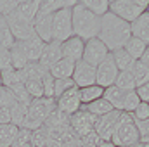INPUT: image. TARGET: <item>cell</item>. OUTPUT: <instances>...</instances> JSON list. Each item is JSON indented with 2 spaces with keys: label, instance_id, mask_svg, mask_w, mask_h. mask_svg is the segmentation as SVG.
Masks as SVG:
<instances>
[{
  "label": "cell",
  "instance_id": "cell-1",
  "mask_svg": "<svg viewBox=\"0 0 149 147\" xmlns=\"http://www.w3.org/2000/svg\"><path fill=\"white\" fill-rule=\"evenodd\" d=\"M130 37H132V30L127 21L116 17L113 12H108L101 17V31L97 38L108 47L109 52L123 49Z\"/></svg>",
  "mask_w": 149,
  "mask_h": 147
},
{
  "label": "cell",
  "instance_id": "cell-2",
  "mask_svg": "<svg viewBox=\"0 0 149 147\" xmlns=\"http://www.w3.org/2000/svg\"><path fill=\"white\" fill-rule=\"evenodd\" d=\"M71 23H73V35L81 38L83 42L99 37L101 17H97L87 7H83L81 2H76V5L71 9Z\"/></svg>",
  "mask_w": 149,
  "mask_h": 147
},
{
  "label": "cell",
  "instance_id": "cell-3",
  "mask_svg": "<svg viewBox=\"0 0 149 147\" xmlns=\"http://www.w3.org/2000/svg\"><path fill=\"white\" fill-rule=\"evenodd\" d=\"M52 111H56V101L54 99H47V97L33 99L30 107H28L26 119H24L21 128H28V130L33 132L40 126H43L45 119L52 114Z\"/></svg>",
  "mask_w": 149,
  "mask_h": 147
},
{
  "label": "cell",
  "instance_id": "cell-4",
  "mask_svg": "<svg viewBox=\"0 0 149 147\" xmlns=\"http://www.w3.org/2000/svg\"><path fill=\"white\" fill-rule=\"evenodd\" d=\"M149 0H111L109 2V12H113L116 17L127 21L132 24L141 14L148 10Z\"/></svg>",
  "mask_w": 149,
  "mask_h": 147
},
{
  "label": "cell",
  "instance_id": "cell-5",
  "mask_svg": "<svg viewBox=\"0 0 149 147\" xmlns=\"http://www.w3.org/2000/svg\"><path fill=\"white\" fill-rule=\"evenodd\" d=\"M111 142L116 147H134L139 142V132L135 128L132 114L121 112L120 125H118V128H116V132L113 135Z\"/></svg>",
  "mask_w": 149,
  "mask_h": 147
},
{
  "label": "cell",
  "instance_id": "cell-6",
  "mask_svg": "<svg viewBox=\"0 0 149 147\" xmlns=\"http://www.w3.org/2000/svg\"><path fill=\"white\" fill-rule=\"evenodd\" d=\"M71 37H73L71 9H61L52 16V40L63 43Z\"/></svg>",
  "mask_w": 149,
  "mask_h": 147
},
{
  "label": "cell",
  "instance_id": "cell-7",
  "mask_svg": "<svg viewBox=\"0 0 149 147\" xmlns=\"http://www.w3.org/2000/svg\"><path fill=\"white\" fill-rule=\"evenodd\" d=\"M95 123H97V118L92 116L88 111L83 109V107L78 112H74L73 116H70V126L76 133L78 139H83L85 135L92 133L94 128H95Z\"/></svg>",
  "mask_w": 149,
  "mask_h": 147
},
{
  "label": "cell",
  "instance_id": "cell-8",
  "mask_svg": "<svg viewBox=\"0 0 149 147\" xmlns=\"http://www.w3.org/2000/svg\"><path fill=\"white\" fill-rule=\"evenodd\" d=\"M5 21H7V24H9V28H10V33H12V37H14L16 42H24V40H28V38H31L35 35L33 23L23 19L16 10L10 12V14L5 17Z\"/></svg>",
  "mask_w": 149,
  "mask_h": 147
},
{
  "label": "cell",
  "instance_id": "cell-9",
  "mask_svg": "<svg viewBox=\"0 0 149 147\" xmlns=\"http://www.w3.org/2000/svg\"><path fill=\"white\" fill-rule=\"evenodd\" d=\"M111 52L108 50V47L99 40V38H92L88 42H85V49H83V57L81 61H85L87 64L97 68Z\"/></svg>",
  "mask_w": 149,
  "mask_h": 147
},
{
  "label": "cell",
  "instance_id": "cell-10",
  "mask_svg": "<svg viewBox=\"0 0 149 147\" xmlns=\"http://www.w3.org/2000/svg\"><path fill=\"white\" fill-rule=\"evenodd\" d=\"M118 68H116V64H114V61H113L111 54L95 68V85H99V87H102V88H108V87H113L114 85V81H116V78H118Z\"/></svg>",
  "mask_w": 149,
  "mask_h": 147
},
{
  "label": "cell",
  "instance_id": "cell-11",
  "mask_svg": "<svg viewBox=\"0 0 149 147\" xmlns=\"http://www.w3.org/2000/svg\"><path fill=\"white\" fill-rule=\"evenodd\" d=\"M120 118H121L120 111H111L109 114H106L102 118H97V123H95L94 130H95L99 140H111L118 125H120Z\"/></svg>",
  "mask_w": 149,
  "mask_h": 147
},
{
  "label": "cell",
  "instance_id": "cell-12",
  "mask_svg": "<svg viewBox=\"0 0 149 147\" xmlns=\"http://www.w3.org/2000/svg\"><path fill=\"white\" fill-rule=\"evenodd\" d=\"M56 109L64 112L66 116H73L74 112L81 109V102H80V94H78V87L70 88L68 92H64L61 97L56 99Z\"/></svg>",
  "mask_w": 149,
  "mask_h": 147
},
{
  "label": "cell",
  "instance_id": "cell-13",
  "mask_svg": "<svg viewBox=\"0 0 149 147\" xmlns=\"http://www.w3.org/2000/svg\"><path fill=\"white\" fill-rule=\"evenodd\" d=\"M71 80H73V83L78 88L95 85V68L87 64L85 61H78L74 64V71H73Z\"/></svg>",
  "mask_w": 149,
  "mask_h": 147
},
{
  "label": "cell",
  "instance_id": "cell-14",
  "mask_svg": "<svg viewBox=\"0 0 149 147\" xmlns=\"http://www.w3.org/2000/svg\"><path fill=\"white\" fill-rule=\"evenodd\" d=\"M83 49H85V42H83L81 38L74 37V35L61 43L63 57H64V59H70V61H73V62L81 61V57H83Z\"/></svg>",
  "mask_w": 149,
  "mask_h": 147
},
{
  "label": "cell",
  "instance_id": "cell-15",
  "mask_svg": "<svg viewBox=\"0 0 149 147\" xmlns=\"http://www.w3.org/2000/svg\"><path fill=\"white\" fill-rule=\"evenodd\" d=\"M63 59V52H61V42L52 40L50 43H45V49L40 55V64L47 69H50L56 62H59Z\"/></svg>",
  "mask_w": 149,
  "mask_h": 147
},
{
  "label": "cell",
  "instance_id": "cell-16",
  "mask_svg": "<svg viewBox=\"0 0 149 147\" xmlns=\"http://www.w3.org/2000/svg\"><path fill=\"white\" fill-rule=\"evenodd\" d=\"M19 43H21V47H23V50H24L30 62H38L40 61V55H42V52L45 49V43L37 35H33L31 38H28L24 42H19Z\"/></svg>",
  "mask_w": 149,
  "mask_h": 147
},
{
  "label": "cell",
  "instance_id": "cell-17",
  "mask_svg": "<svg viewBox=\"0 0 149 147\" xmlns=\"http://www.w3.org/2000/svg\"><path fill=\"white\" fill-rule=\"evenodd\" d=\"M52 16H37L35 23H33L35 35L43 43H50L52 42Z\"/></svg>",
  "mask_w": 149,
  "mask_h": 147
},
{
  "label": "cell",
  "instance_id": "cell-18",
  "mask_svg": "<svg viewBox=\"0 0 149 147\" xmlns=\"http://www.w3.org/2000/svg\"><path fill=\"white\" fill-rule=\"evenodd\" d=\"M74 0H40V9L37 16H52L61 9H73Z\"/></svg>",
  "mask_w": 149,
  "mask_h": 147
},
{
  "label": "cell",
  "instance_id": "cell-19",
  "mask_svg": "<svg viewBox=\"0 0 149 147\" xmlns=\"http://www.w3.org/2000/svg\"><path fill=\"white\" fill-rule=\"evenodd\" d=\"M130 30H132V37L142 40V42L149 47V12L148 10H146L144 14H141V16L130 24Z\"/></svg>",
  "mask_w": 149,
  "mask_h": 147
},
{
  "label": "cell",
  "instance_id": "cell-20",
  "mask_svg": "<svg viewBox=\"0 0 149 147\" xmlns=\"http://www.w3.org/2000/svg\"><path fill=\"white\" fill-rule=\"evenodd\" d=\"M74 64H76V62L63 57L59 62H56V64L49 69V73H50V76H52L54 80H70V78L73 76Z\"/></svg>",
  "mask_w": 149,
  "mask_h": 147
},
{
  "label": "cell",
  "instance_id": "cell-21",
  "mask_svg": "<svg viewBox=\"0 0 149 147\" xmlns=\"http://www.w3.org/2000/svg\"><path fill=\"white\" fill-rule=\"evenodd\" d=\"M38 9H40V0H19L16 12H17L23 19H26V21H30V23H35Z\"/></svg>",
  "mask_w": 149,
  "mask_h": 147
},
{
  "label": "cell",
  "instance_id": "cell-22",
  "mask_svg": "<svg viewBox=\"0 0 149 147\" xmlns=\"http://www.w3.org/2000/svg\"><path fill=\"white\" fill-rule=\"evenodd\" d=\"M78 94H80L81 106H88V104H92L94 101H97L104 95V88L99 87V85H90V87L78 88Z\"/></svg>",
  "mask_w": 149,
  "mask_h": 147
},
{
  "label": "cell",
  "instance_id": "cell-23",
  "mask_svg": "<svg viewBox=\"0 0 149 147\" xmlns=\"http://www.w3.org/2000/svg\"><path fill=\"white\" fill-rule=\"evenodd\" d=\"M9 52H10V61H12V68L14 69L21 71V69H24L30 64V61H28V57H26V54H24V50H23V47H21L19 42H16L9 49Z\"/></svg>",
  "mask_w": 149,
  "mask_h": 147
},
{
  "label": "cell",
  "instance_id": "cell-24",
  "mask_svg": "<svg viewBox=\"0 0 149 147\" xmlns=\"http://www.w3.org/2000/svg\"><path fill=\"white\" fill-rule=\"evenodd\" d=\"M111 57L113 61H114V64H116V68H118V71L121 73V71H130L132 69V66H134V57L125 50V49H120V50H114L111 52Z\"/></svg>",
  "mask_w": 149,
  "mask_h": 147
},
{
  "label": "cell",
  "instance_id": "cell-25",
  "mask_svg": "<svg viewBox=\"0 0 149 147\" xmlns=\"http://www.w3.org/2000/svg\"><path fill=\"white\" fill-rule=\"evenodd\" d=\"M125 94H127V92H123V90H120L118 87H114V85H113V87L104 88V95H102V97L111 104L114 111H120V112H121V106H123Z\"/></svg>",
  "mask_w": 149,
  "mask_h": 147
},
{
  "label": "cell",
  "instance_id": "cell-26",
  "mask_svg": "<svg viewBox=\"0 0 149 147\" xmlns=\"http://www.w3.org/2000/svg\"><path fill=\"white\" fill-rule=\"evenodd\" d=\"M83 109H87L92 116H95V118H102V116H106V114H109L113 109V106L104 99V97H101V99H97V101H94L92 104H88V106H81Z\"/></svg>",
  "mask_w": 149,
  "mask_h": 147
},
{
  "label": "cell",
  "instance_id": "cell-27",
  "mask_svg": "<svg viewBox=\"0 0 149 147\" xmlns=\"http://www.w3.org/2000/svg\"><path fill=\"white\" fill-rule=\"evenodd\" d=\"M17 132H19V128L12 123L0 125V147H12Z\"/></svg>",
  "mask_w": 149,
  "mask_h": 147
},
{
  "label": "cell",
  "instance_id": "cell-28",
  "mask_svg": "<svg viewBox=\"0 0 149 147\" xmlns=\"http://www.w3.org/2000/svg\"><path fill=\"white\" fill-rule=\"evenodd\" d=\"M83 7H87L97 17H102L109 12V0H80Z\"/></svg>",
  "mask_w": 149,
  "mask_h": 147
},
{
  "label": "cell",
  "instance_id": "cell-29",
  "mask_svg": "<svg viewBox=\"0 0 149 147\" xmlns=\"http://www.w3.org/2000/svg\"><path fill=\"white\" fill-rule=\"evenodd\" d=\"M132 57H134V61H139L141 57H142V54L146 52V49H148V45L142 42V40H139V38L135 37H130V40L125 43V47H123Z\"/></svg>",
  "mask_w": 149,
  "mask_h": 147
},
{
  "label": "cell",
  "instance_id": "cell-30",
  "mask_svg": "<svg viewBox=\"0 0 149 147\" xmlns=\"http://www.w3.org/2000/svg\"><path fill=\"white\" fill-rule=\"evenodd\" d=\"M0 74H2V85L7 87V88L26 81L24 73L23 71H17V69H7V71H2Z\"/></svg>",
  "mask_w": 149,
  "mask_h": 147
},
{
  "label": "cell",
  "instance_id": "cell-31",
  "mask_svg": "<svg viewBox=\"0 0 149 147\" xmlns=\"http://www.w3.org/2000/svg\"><path fill=\"white\" fill-rule=\"evenodd\" d=\"M130 73L134 76V81H135L137 87H141V85H144V83L149 81V68L146 64H142L141 61H135V62H134Z\"/></svg>",
  "mask_w": 149,
  "mask_h": 147
},
{
  "label": "cell",
  "instance_id": "cell-32",
  "mask_svg": "<svg viewBox=\"0 0 149 147\" xmlns=\"http://www.w3.org/2000/svg\"><path fill=\"white\" fill-rule=\"evenodd\" d=\"M16 43V40L10 33V28L3 16H0V49H10Z\"/></svg>",
  "mask_w": 149,
  "mask_h": 147
},
{
  "label": "cell",
  "instance_id": "cell-33",
  "mask_svg": "<svg viewBox=\"0 0 149 147\" xmlns=\"http://www.w3.org/2000/svg\"><path fill=\"white\" fill-rule=\"evenodd\" d=\"M114 87H118L123 92H134L137 88V85L134 81V76H132L130 71H121V73L118 74V78L114 81Z\"/></svg>",
  "mask_w": 149,
  "mask_h": 147
},
{
  "label": "cell",
  "instance_id": "cell-34",
  "mask_svg": "<svg viewBox=\"0 0 149 147\" xmlns=\"http://www.w3.org/2000/svg\"><path fill=\"white\" fill-rule=\"evenodd\" d=\"M24 73V78L26 80H42L45 74H49V69L43 68L40 62H30L24 69H21Z\"/></svg>",
  "mask_w": 149,
  "mask_h": 147
},
{
  "label": "cell",
  "instance_id": "cell-35",
  "mask_svg": "<svg viewBox=\"0 0 149 147\" xmlns=\"http://www.w3.org/2000/svg\"><path fill=\"white\" fill-rule=\"evenodd\" d=\"M50 140V133L45 126H40L31 132V147H45Z\"/></svg>",
  "mask_w": 149,
  "mask_h": 147
},
{
  "label": "cell",
  "instance_id": "cell-36",
  "mask_svg": "<svg viewBox=\"0 0 149 147\" xmlns=\"http://www.w3.org/2000/svg\"><path fill=\"white\" fill-rule=\"evenodd\" d=\"M141 104V99L137 97L135 90L134 92H127L125 94V99H123V106H121V112H127V114H132L135 107Z\"/></svg>",
  "mask_w": 149,
  "mask_h": 147
},
{
  "label": "cell",
  "instance_id": "cell-37",
  "mask_svg": "<svg viewBox=\"0 0 149 147\" xmlns=\"http://www.w3.org/2000/svg\"><path fill=\"white\" fill-rule=\"evenodd\" d=\"M24 88H26V92L30 94L31 101L43 97V85H42V80H26V81H24Z\"/></svg>",
  "mask_w": 149,
  "mask_h": 147
},
{
  "label": "cell",
  "instance_id": "cell-38",
  "mask_svg": "<svg viewBox=\"0 0 149 147\" xmlns=\"http://www.w3.org/2000/svg\"><path fill=\"white\" fill-rule=\"evenodd\" d=\"M12 147H31V130L28 128H19L17 135H16V140Z\"/></svg>",
  "mask_w": 149,
  "mask_h": 147
},
{
  "label": "cell",
  "instance_id": "cell-39",
  "mask_svg": "<svg viewBox=\"0 0 149 147\" xmlns=\"http://www.w3.org/2000/svg\"><path fill=\"white\" fill-rule=\"evenodd\" d=\"M16 102L17 101H16L14 94L10 92V88L0 85V107H12Z\"/></svg>",
  "mask_w": 149,
  "mask_h": 147
},
{
  "label": "cell",
  "instance_id": "cell-40",
  "mask_svg": "<svg viewBox=\"0 0 149 147\" xmlns=\"http://www.w3.org/2000/svg\"><path fill=\"white\" fill-rule=\"evenodd\" d=\"M76 87L73 83V80L70 78V80H54V99H57V97H61L64 92H68L70 88H73Z\"/></svg>",
  "mask_w": 149,
  "mask_h": 147
},
{
  "label": "cell",
  "instance_id": "cell-41",
  "mask_svg": "<svg viewBox=\"0 0 149 147\" xmlns=\"http://www.w3.org/2000/svg\"><path fill=\"white\" fill-rule=\"evenodd\" d=\"M135 128L139 132V142H149V118L148 119H139L135 121Z\"/></svg>",
  "mask_w": 149,
  "mask_h": 147
},
{
  "label": "cell",
  "instance_id": "cell-42",
  "mask_svg": "<svg viewBox=\"0 0 149 147\" xmlns=\"http://www.w3.org/2000/svg\"><path fill=\"white\" fill-rule=\"evenodd\" d=\"M42 85H43V97L47 99H54V78L50 76V73L45 74L42 78ZM56 101V99H54Z\"/></svg>",
  "mask_w": 149,
  "mask_h": 147
},
{
  "label": "cell",
  "instance_id": "cell-43",
  "mask_svg": "<svg viewBox=\"0 0 149 147\" xmlns=\"http://www.w3.org/2000/svg\"><path fill=\"white\" fill-rule=\"evenodd\" d=\"M19 0H0V16L7 17L10 12H14L17 9Z\"/></svg>",
  "mask_w": 149,
  "mask_h": 147
},
{
  "label": "cell",
  "instance_id": "cell-44",
  "mask_svg": "<svg viewBox=\"0 0 149 147\" xmlns=\"http://www.w3.org/2000/svg\"><path fill=\"white\" fill-rule=\"evenodd\" d=\"M7 69H14L12 61H10V52L9 49H0V73Z\"/></svg>",
  "mask_w": 149,
  "mask_h": 147
},
{
  "label": "cell",
  "instance_id": "cell-45",
  "mask_svg": "<svg viewBox=\"0 0 149 147\" xmlns=\"http://www.w3.org/2000/svg\"><path fill=\"white\" fill-rule=\"evenodd\" d=\"M132 118H134L135 121H139V119H148L149 118V104L141 102V104L135 107V111L132 112Z\"/></svg>",
  "mask_w": 149,
  "mask_h": 147
},
{
  "label": "cell",
  "instance_id": "cell-46",
  "mask_svg": "<svg viewBox=\"0 0 149 147\" xmlns=\"http://www.w3.org/2000/svg\"><path fill=\"white\" fill-rule=\"evenodd\" d=\"M135 94H137V97L141 99V102L149 104V81L144 83V85H141V87H137V88H135Z\"/></svg>",
  "mask_w": 149,
  "mask_h": 147
},
{
  "label": "cell",
  "instance_id": "cell-47",
  "mask_svg": "<svg viewBox=\"0 0 149 147\" xmlns=\"http://www.w3.org/2000/svg\"><path fill=\"white\" fill-rule=\"evenodd\" d=\"M9 123H12L10 107H0V125H9Z\"/></svg>",
  "mask_w": 149,
  "mask_h": 147
},
{
  "label": "cell",
  "instance_id": "cell-48",
  "mask_svg": "<svg viewBox=\"0 0 149 147\" xmlns=\"http://www.w3.org/2000/svg\"><path fill=\"white\" fill-rule=\"evenodd\" d=\"M139 61H141L142 64H146V66H148V68H149V47H148V49H146V52L142 54V57H141Z\"/></svg>",
  "mask_w": 149,
  "mask_h": 147
},
{
  "label": "cell",
  "instance_id": "cell-49",
  "mask_svg": "<svg viewBox=\"0 0 149 147\" xmlns=\"http://www.w3.org/2000/svg\"><path fill=\"white\" fill-rule=\"evenodd\" d=\"M97 147H116V146L113 144L111 140H99V144H97Z\"/></svg>",
  "mask_w": 149,
  "mask_h": 147
},
{
  "label": "cell",
  "instance_id": "cell-50",
  "mask_svg": "<svg viewBox=\"0 0 149 147\" xmlns=\"http://www.w3.org/2000/svg\"><path fill=\"white\" fill-rule=\"evenodd\" d=\"M45 147H63V144H61V142H57V140H54V139H50V140H49V144H47Z\"/></svg>",
  "mask_w": 149,
  "mask_h": 147
},
{
  "label": "cell",
  "instance_id": "cell-51",
  "mask_svg": "<svg viewBox=\"0 0 149 147\" xmlns=\"http://www.w3.org/2000/svg\"><path fill=\"white\" fill-rule=\"evenodd\" d=\"M134 147H149V142H137Z\"/></svg>",
  "mask_w": 149,
  "mask_h": 147
},
{
  "label": "cell",
  "instance_id": "cell-52",
  "mask_svg": "<svg viewBox=\"0 0 149 147\" xmlns=\"http://www.w3.org/2000/svg\"><path fill=\"white\" fill-rule=\"evenodd\" d=\"M0 85H2V74H0Z\"/></svg>",
  "mask_w": 149,
  "mask_h": 147
},
{
  "label": "cell",
  "instance_id": "cell-53",
  "mask_svg": "<svg viewBox=\"0 0 149 147\" xmlns=\"http://www.w3.org/2000/svg\"><path fill=\"white\" fill-rule=\"evenodd\" d=\"M148 12H149V5H148Z\"/></svg>",
  "mask_w": 149,
  "mask_h": 147
}]
</instances>
